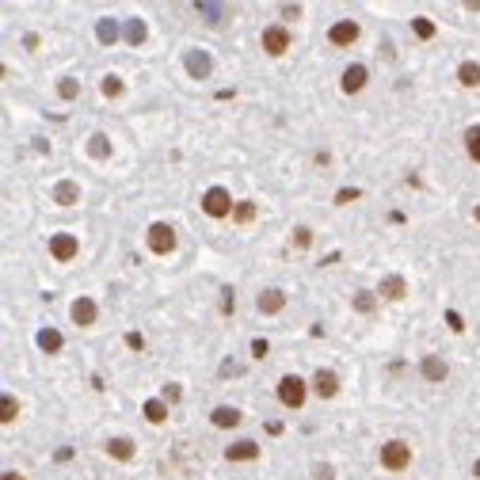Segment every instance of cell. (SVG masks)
Returning a JSON list of instances; mask_svg holds the SVG:
<instances>
[{"label": "cell", "instance_id": "b9f144b4", "mask_svg": "<svg viewBox=\"0 0 480 480\" xmlns=\"http://www.w3.org/2000/svg\"><path fill=\"white\" fill-rule=\"evenodd\" d=\"M473 218H476V225H480V206H476V210H473Z\"/></svg>", "mask_w": 480, "mask_h": 480}, {"label": "cell", "instance_id": "ac0fdd59", "mask_svg": "<svg viewBox=\"0 0 480 480\" xmlns=\"http://www.w3.org/2000/svg\"><path fill=\"white\" fill-rule=\"evenodd\" d=\"M134 454H137V450H134V442H130V438H111L107 442V457H115V461H134Z\"/></svg>", "mask_w": 480, "mask_h": 480}, {"label": "cell", "instance_id": "3957f363", "mask_svg": "<svg viewBox=\"0 0 480 480\" xmlns=\"http://www.w3.org/2000/svg\"><path fill=\"white\" fill-rule=\"evenodd\" d=\"M149 248L156 252V256H172L176 252V229L168 221H153L149 225Z\"/></svg>", "mask_w": 480, "mask_h": 480}, {"label": "cell", "instance_id": "8fae6325", "mask_svg": "<svg viewBox=\"0 0 480 480\" xmlns=\"http://www.w3.org/2000/svg\"><path fill=\"white\" fill-rule=\"evenodd\" d=\"M366 77H370V73H366V65H347L343 77H340V88L347 92V96H355V92L366 88Z\"/></svg>", "mask_w": 480, "mask_h": 480}, {"label": "cell", "instance_id": "277c9868", "mask_svg": "<svg viewBox=\"0 0 480 480\" xmlns=\"http://www.w3.org/2000/svg\"><path fill=\"white\" fill-rule=\"evenodd\" d=\"M305 381L297 378V374H286V378L278 381V400H282V408H301L305 404Z\"/></svg>", "mask_w": 480, "mask_h": 480}, {"label": "cell", "instance_id": "ba28073f", "mask_svg": "<svg viewBox=\"0 0 480 480\" xmlns=\"http://www.w3.org/2000/svg\"><path fill=\"white\" fill-rule=\"evenodd\" d=\"M256 309H259L263 316H278L282 309H286V294H282L278 286L263 290V294H256Z\"/></svg>", "mask_w": 480, "mask_h": 480}, {"label": "cell", "instance_id": "1f68e13d", "mask_svg": "<svg viewBox=\"0 0 480 480\" xmlns=\"http://www.w3.org/2000/svg\"><path fill=\"white\" fill-rule=\"evenodd\" d=\"M309 244H313V229L297 225V229H294V248H309Z\"/></svg>", "mask_w": 480, "mask_h": 480}, {"label": "cell", "instance_id": "8d00e7d4", "mask_svg": "<svg viewBox=\"0 0 480 480\" xmlns=\"http://www.w3.org/2000/svg\"><path fill=\"white\" fill-rule=\"evenodd\" d=\"M355 199H359V191H347V187H343L340 195H336V202H340V206H351Z\"/></svg>", "mask_w": 480, "mask_h": 480}, {"label": "cell", "instance_id": "9a60e30c", "mask_svg": "<svg viewBox=\"0 0 480 480\" xmlns=\"http://www.w3.org/2000/svg\"><path fill=\"white\" fill-rule=\"evenodd\" d=\"M210 423H214V427H237V423H240V412L237 408H233V404H218V408H214L210 412Z\"/></svg>", "mask_w": 480, "mask_h": 480}, {"label": "cell", "instance_id": "ab89813d", "mask_svg": "<svg viewBox=\"0 0 480 480\" xmlns=\"http://www.w3.org/2000/svg\"><path fill=\"white\" fill-rule=\"evenodd\" d=\"M4 480H23V473H4Z\"/></svg>", "mask_w": 480, "mask_h": 480}, {"label": "cell", "instance_id": "603a6c76", "mask_svg": "<svg viewBox=\"0 0 480 480\" xmlns=\"http://www.w3.org/2000/svg\"><path fill=\"white\" fill-rule=\"evenodd\" d=\"M145 419L149 423H164L168 419V404L164 400H145Z\"/></svg>", "mask_w": 480, "mask_h": 480}, {"label": "cell", "instance_id": "d590c367", "mask_svg": "<svg viewBox=\"0 0 480 480\" xmlns=\"http://www.w3.org/2000/svg\"><path fill=\"white\" fill-rule=\"evenodd\" d=\"M313 476H316V480H336L332 465H313Z\"/></svg>", "mask_w": 480, "mask_h": 480}, {"label": "cell", "instance_id": "52a82bcc", "mask_svg": "<svg viewBox=\"0 0 480 480\" xmlns=\"http://www.w3.org/2000/svg\"><path fill=\"white\" fill-rule=\"evenodd\" d=\"M69 316H73V324H77V328H92L99 320V305L92 297H77V301H73V309H69Z\"/></svg>", "mask_w": 480, "mask_h": 480}, {"label": "cell", "instance_id": "f35d334b", "mask_svg": "<svg viewBox=\"0 0 480 480\" xmlns=\"http://www.w3.org/2000/svg\"><path fill=\"white\" fill-rule=\"evenodd\" d=\"M126 347H134V351H141V347H145V340H141L137 332H130V336H126Z\"/></svg>", "mask_w": 480, "mask_h": 480}, {"label": "cell", "instance_id": "f546056e", "mask_svg": "<svg viewBox=\"0 0 480 480\" xmlns=\"http://www.w3.org/2000/svg\"><path fill=\"white\" fill-rule=\"evenodd\" d=\"M233 218H237L240 225L256 221V202H237V210H233Z\"/></svg>", "mask_w": 480, "mask_h": 480}, {"label": "cell", "instance_id": "ffe728a7", "mask_svg": "<svg viewBox=\"0 0 480 480\" xmlns=\"http://www.w3.org/2000/svg\"><path fill=\"white\" fill-rule=\"evenodd\" d=\"M457 80L465 84V88H476L480 84V65L476 61H461L457 65Z\"/></svg>", "mask_w": 480, "mask_h": 480}, {"label": "cell", "instance_id": "4fadbf2b", "mask_svg": "<svg viewBox=\"0 0 480 480\" xmlns=\"http://www.w3.org/2000/svg\"><path fill=\"white\" fill-rule=\"evenodd\" d=\"M256 457H259V446L252 438H240L225 450V461H256Z\"/></svg>", "mask_w": 480, "mask_h": 480}, {"label": "cell", "instance_id": "e575fe53", "mask_svg": "<svg viewBox=\"0 0 480 480\" xmlns=\"http://www.w3.org/2000/svg\"><path fill=\"white\" fill-rule=\"evenodd\" d=\"M180 397H183V389H180V385H168V389H164V397H160V400H164V404H176Z\"/></svg>", "mask_w": 480, "mask_h": 480}, {"label": "cell", "instance_id": "f1b7e54d", "mask_svg": "<svg viewBox=\"0 0 480 480\" xmlns=\"http://www.w3.org/2000/svg\"><path fill=\"white\" fill-rule=\"evenodd\" d=\"M145 35H149V31H145V23H141V20H130V23H126V42L137 46V42H145Z\"/></svg>", "mask_w": 480, "mask_h": 480}, {"label": "cell", "instance_id": "6da1fadb", "mask_svg": "<svg viewBox=\"0 0 480 480\" xmlns=\"http://www.w3.org/2000/svg\"><path fill=\"white\" fill-rule=\"evenodd\" d=\"M412 465V446L400 438L385 442L381 446V469H389V473H404V469Z\"/></svg>", "mask_w": 480, "mask_h": 480}, {"label": "cell", "instance_id": "d6a6232c", "mask_svg": "<svg viewBox=\"0 0 480 480\" xmlns=\"http://www.w3.org/2000/svg\"><path fill=\"white\" fill-rule=\"evenodd\" d=\"M237 309V294L233 290H221V313H233Z\"/></svg>", "mask_w": 480, "mask_h": 480}, {"label": "cell", "instance_id": "484cf974", "mask_svg": "<svg viewBox=\"0 0 480 480\" xmlns=\"http://www.w3.org/2000/svg\"><path fill=\"white\" fill-rule=\"evenodd\" d=\"M96 35H99V42H115L118 39V23L115 20H99V27H96Z\"/></svg>", "mask_w": 480, "mask_h": 480}, {"label": "cell", "instance_id": "7402d4cb", "mask_svg": "<svg viewBox=\"0 0 480 480\" xmlns=\"http://www.w3.org/2000/svg\"><path fill=\"white\" fill-rule=\"evenodd\" d=\"M99 92H103V99H118L126 88H122V77H115V73H107V77L99 80Z\"/></svg>", "mask_w": 480, "mask_h": 480}, {"label": "cell", "instance_id": "44dd1931", "mask_svg": "<svg viewBox=\"0 0 480 480\" xmlns=\"http://www.w3.org/2000/svg\"><path fill=\"white\" fill-rule=\"evenodd\" d=\"M61 332H54V328H42V332H39V347H42V351L46 355H58L61 351Z\"/></svg>", "mask_w": 480, "mask_h": 480}, {"label": "cell", "instance_id": "74e56055", "mask_svg": "<svg viewBox=\"0 0 480 480\" xmlns=\"http://www.w3.org/2000/svg\"><path fill=\"white\" fill-rule=\"evenodd\" d=\"M446 324H450V332H461V328H465V324H461V316H457V313H446Z\"/></svg>", "mask_w": 480, "mask_h": 480}, {"label": "cell", "instance_id": "30bf717a", "mask_svg": "<svg viewBox=\"0 0 480 480\" xmlns=\"http://www.w3.org/2000/svg\"><path fill=\"white\" fill-rule=\"evenodd\" d=\"M419 374H423V381H431V385H438V381H446V374H450V366L438 359V355H423V362H419Z\"/></svg>", "mask_w": 480, "mask_h": 480}, {"label": "cell", "instance_id": "2e32d148", "mask_svg": "<svg viewBox=\"0 0 480 480\" xmlns=\"http://www.w3.org/2000/svg\"><path fill=\"white\" fill-rule=\"evenodd\" d=\"M54 202L58 206H77L80 202V187L73 180H61L58 187H54Z\"/></svg>", "mask_w": 480, "mask_h": 480}, {"label": "cell", "instance_id": "cb8c5ba5", "mask_svg": "<svg viewBox=\"0 0 480 480\" xmlns=\"http://www.w3.org/2000/svg\"><path fill=\"white\" fill-rule=\"evenodd\" d=\"M465 153L480 164V126H469L465 130Z\"/></svg>", "mask_w": 480, "mask_h": 480}, {"label": "cell", "instance_id": "5b68a950", "mask_svg": "<svg viewBox=\"0 0 480 480\" xmlns=\"http://www.w3.org/2000/svg\"><path fill=\"white\" fill-rule=\"evenodd\" d=\"M263 50L271 54V58H282V54L290 50V31L282 23H271L267 31H263Z\"/></svg>", "mask_w": 480, "mask_h": 480}, {"label": "cell", "instance_id": "4316f807", "mask_svg": "<svg viewBox=\"0 0 480 480\" xmlns=\"http://www.w3.org/2000/svg\"><path fill=\"white\" fill-rule=\"evenodd\" d=\"M412 31H416V39H435V23H431L427 16H416V20H412Z\"/></svg>", "mask_w": 480, "mask_h": 480}, {"label": "cell", "instance_id": "e0dca14e", "mask_svg": "<svg viewBox=\"0 0 480 480\" xmlns=\"http://www.w3.org/2000/svg\"><path fill=\"white\" fill-rule=\"evenodd\" d=\"M378 294H381V297H389V301H400L404 294H408V282H404L400 275H389V278H381Z\"/></svg>", "mask_w": 480, "mask_h": 480}, {"label": "cell", "instance_id": "7c38bea8", "mask_svg": "<svg viewBox=\"0 0 480 480\" xmlns=\"http://www.w3.org/2000/svg\"><path fill=\"white\" fill-rule=\"evenodd\" d=\"M313 393H316V397H324V400H332L336 393H340V378H336L332 370H316L313 374Z\"/></svg>", "mask_w": 480, "mask_h": 480}, {"label": "cell", "instance_id": "7a4b0ae2", "mask_svg": "<svg viewBox=\"0 0 480 480\" xmlns=\"http://www.w3.org/2000/svg\"><path fill=\"white\" fill-rule=\"evenodd\" d=\"M202 210H206V218H229L233 210H237V202H233V195L225 191V187H210V191L202 195Z\"/></svg>", "mask_w": 480, "mask_h": 480}, {"label": "cell", "instance_id": "9c48e42d", "mask_svg": "<svg viewBox=\"0 0 480 480\" xmlns=\"http://www.w3.org/2000/svg\"><path fill=\"white\" fill-rule=\"evenodd\" d=\"M328 42H332V46H355V42H359V23H355V20L332 23V31H328Z\"/></svg>", "mask_w": 480, "mask_h": 480}, {"label": "cell", "instance_id": "d6986e66", "mask_svg": "<svg viewBox=\"0 0 480 480\" xmlns=\"http://www.w3.org/2000/svg\"><path fill=\"white\" fill-rule=\"evenodd\" d=\"M88 156L92 160H107L111 156V137L107 134H92L88 137Z\"/></svg>", "mask_w": 480, "mask_h": 480}, {"label": "cell", "instance_id": "83f0119b", "mask_svg": "<svg viewBox=\"0 0 480 480\" xmlns=\"http://www.w3.org/2000/svg\"><path fill=\"white\" fill-rule=\"evenodd\" d=\"M16 416H20V400H16V397H4V400H0V419H4V423H16Z\"/></svg>", "mask_w": 480, "mask_h": 480}, {"label": "cell", "instance_id": "5bb4252c", "mask_svg": "<svg viewBox=\"0 0 480 480\" xmlns=\"http://www.w3.org/2000/svg\"><path fill=\"white\" fill-rule=\"evenodd\" d=\"M183 65H187V73H191V77H210V54H206V50H191V54H187V58H183Z\"/></svg>", "mask_w": 480, "mask_h": 480}, {"label": "cell", "instance_id": "4dcf8cb0", "mask_svg": "<svg viewBox=\"0 0 480 480\" xmlns=\"http://www.w3.org/2000/svg\"><path fill=\"white\" fill-rule=\"evenodd\" d=\"M58 96H61V99H77V96H80V80L65 77V80L58 84Z\"/></svg>", "mask_w": 480, "mask_h": 480}, {"label": "cell", "instance_id": "d4e9b609", "mask_svg": "<svg viewBox=\"0 0 480 480\" xmlns=\"http://www.w3.org/2000/svg\"><path fill=\"white\" fill-rule=\"evenodd\" d=\"M374 309H378V297H374L370 290H359V294H355V313H374Z\"/></svg>", "mask_w": 480, "mask_h": 480}, {"label": "cell", "instance_id": "8992f818", "mask_svg": "<svg viewBox=\"0 0 480 480\" xmlns=\"http://www.w3.org/2000/svg\"><path fill=\"white\" fill-rule=\"evenodd\" d=\"M77 252H80V244H77L73 233H54V237H50V256L58 259V263L77 259Z\"/></svg>", "mask_w": 480, "mask_h": 480}, {"label": "cell", "instance_id": "836d02e7", "mask_svg": "<svg viewBox=\"0 0 480 480\" xmlns=\"http://www.w3.org/2000/svg\"><path fill=\"white\" fill-rule=\"evenodd\" d=\"M267 340H252V359H267Z\"/></svg>", "mask_w": 480, "mask_h": 480}, {"label": "cell", "instance_id": "60d3db41", "mask_svg": "<svg viewBox=\"0 0 480 480\" xmlns=\"http://www.w3.org/2000/svg\"><path fill=\"white\" fill-rule=\"evenodd\" d=\"M473 476H480V461H476V465H473Z\"/></svg>", "mask_w": 480, "mask_h": 480}]
</instances>
